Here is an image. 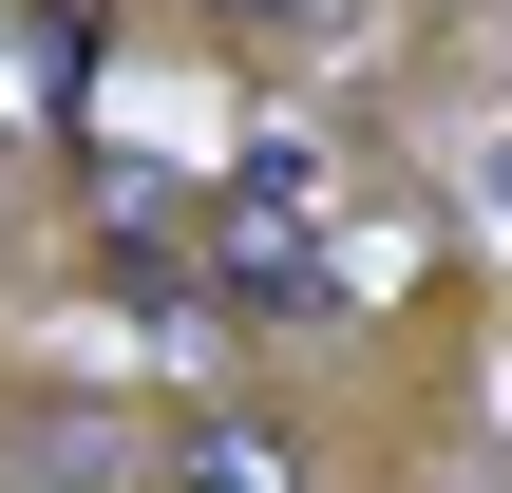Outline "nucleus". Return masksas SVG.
<instances>
[{"mask_svg": "<svg viewBox=\"0 0 512 493\" xmlns=\"http://www.w3.org/2000/svg\"><path fill=\"white\" fill-rule=\"evenodd\" d=\"M209 19H247V38H323L342 0H209Z\"/></svg>", "mask_w": 512, "mask_h": 493, "instance_id": "nucleus-2", "label": "nucleus"}, {"mask_svg": "<svg viewBox=\"0 0 512 493\" xmlns=\"http://www.w3.org/2000/svg\"><path fill=\"white\" fill-rule=\"evenodd\" d=\"M171 493H323V475H304V437H285V418H247V399H209V418L171 437Z\"/></svg>", "mask_w": 512, "mask_h": 493, "instance_id": "nucleus-1", "label": "nucleus"}]
</instances>
